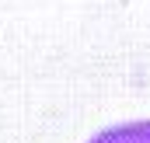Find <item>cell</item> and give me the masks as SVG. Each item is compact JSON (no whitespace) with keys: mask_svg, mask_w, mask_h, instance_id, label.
Returning a JSON list of instances; mask_svg holds the SVG:
<instances>
[{"mask_svg":"<svg viewBox=\"0 0 150 143\" xmlns=\"http://www.w3.org/2000/svg\"><path fill=\"white\" fill-rule=\"evenodd\" d=\"M87 143H150V119H133V122H119L101 133H94Z\"/></svg>","mask_w":150,"mask_h":143,"instance_id":"1","label":"cell"}]
</instances>
